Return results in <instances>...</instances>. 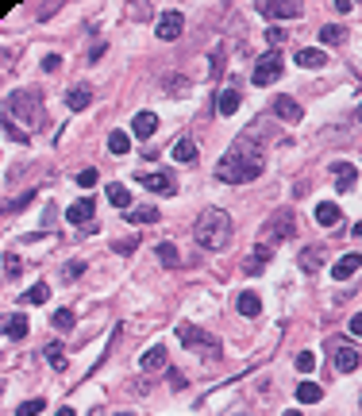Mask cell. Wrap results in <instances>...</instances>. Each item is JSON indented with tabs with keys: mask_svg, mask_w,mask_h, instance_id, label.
<instances>
[{
	"mask_svg": "<svg viewBox=\"0 0 362 416\" xmlns=\"http://www.w3.org/2000/svg\"><path fill=\"white\" fill-rule=\"evenodd\" d=\"M343 39H347V28H343V23H324V28H320V43H324V47L343 43Z\"/></svg>",
	"mask_w": 362,
	"mask_h": 416,
	"instance_id": "obj_29",
	"label": "cell"
},
{
	"mask_svg": "<svg viewBox=\"0 0 362 416\" xmlns=\"http://www.w3.org/2000/svg\"><path fill=\"white\" fill-rule=\"evenodd\" d=\"M43 408H47V401H43V397H31V401H23V405H16V416H39Z\"/></svg>",
	"mask_w": 362,
	"mask_h": 416,
	"instance_id": "obj_35",
	"label": "cell"
},
{
	"mask_svg": "<svg viewBox=\"0 0 362 416\" xmlns=\"http://www.w3.org/2000/svg\"><path fill=\"white\" fill-rule=\"evenodd\" d=\"M231 235H235V223L224 208H205L193 223V243L205 247V251H224L231 243Z\"/></svg>",
	"mask_w": 362,
	"mask_h": 416,
	"instance_id": "obj_2",
	"label": "cell"
},
{
	"mask_svg": "<svg viewBox=\"0 0 362 416\" xmlns=\"http://www.w3.org/2000/svg\"><path fill=\"white\" fill-rule=\"evenodd\" d=\"M20 274H23V262H20V254H4V278H8V281H16V278H20Z\"/></svg>",
	"mask_w": 362,
	"mask_h": 416,
	"instance_id": "obj_34",
	"label": "cell"
},
{
	"mask_svg": "<svg viewBox=\"0 0 362 416\" xmlns=\"http://www.w3.org/2000/svg\"><path fill=\"white\" fill-rule=\"evenodd\" d=\"M177 339H181L185 347H205L208 358L220 355V339L208 336V331H201V328H193V324H177Z\"/></svg>",
	"mask_w": 362,
	"mask_h": 416,
	"instance_id": "obj_7",
	"label": "cell"
},
{
	"mask_svg": "<svg viewBox=\"0 0 362 416\" xmlns=\"http://www.w3.org/2000/svg\"><path fill=\"white\" fill-rule=\"evenodd\" d=\"M89 105H93V89H89V85H73L66 93V108H69V112H85Z\"/></svg>",
	"mask_w": 362,
	"mask_h": 416,
	"instance_id": "obj_17",
	"label": "cell"
},
{
	"mask_svg": "<svg viewBox=\"0 0 362 416\" xmlns=\"http://www.w3.org/2000/svg\"><path fill=\"white\" fill-rule=\"evenodd\" d=\"M155 254H158V262H162V266H181V254H177V247H174V243H166V239L155 247Z\"/></svg>",
	"mask_w": 362,
	"mask_h": 416,
	"instance_id": "obj_28",
	"label": "cell"
},
{
	"mask_svg": "<svg viewBox=\"0 0 362 416\" xmlns=\"http://www.w3.org/2000/svg\"><path fill=\"white\" fill-rule=\"evenodd\" d=\"M359 266H362V254H343L339 262H332V278L335 281H347V278L359 274Z\"/></svg>",
	"mask_w": 362,
	"mask_h": 416,
	"instance_id": "obj_15",
	"label": "cell"
},
{
	"mask_svg": "<svg viewBox=\"0 0 362 416\" xmlns=\"http://www.w3.org/2000/svg\"><path fill=\"white\" fill-rule=\"evenodd\" d=\"M332 174H335V193H351L354 185H359V170L351 162H335Z\"/></svg>",
	"mask_w": 362,
	"mask_h": 416,
	"instance_id": "obj_14",
	"label": "cell"
},
{
	"mask_svg": "<svg viewBox=\"0 0 362 416\" xmlns=\"http://www.w3.org/2000/svg\"><path fill=\"white\" fill-rule=\"evenodd\" d=\"M108 151H112V155H120V158H124V155H128V151H131V139L124 135V131H112V135H108Z\"/></svg>",
	"mask_w": 362,
	"mask_h": 416,
	"instance_id": "obj_32",
	"label": "cell"
},
{
	"mask_svg": "<svg viewBox=\"0 0 362 416\" xmlns=\"http://www.w3.org/2000/svg\"><path fill=\"white\" fill-rule=\"evenodd\" d=\"M143 370H170L166 366V347H150L143 355Z\"/></svg>",
	"mask_w": 362,
	"mask_h": 416,
	"instance_id": "obj_30",
	"label": "cell"
},
{
	"mask_svg": "<svg viewBox=\"0 0 362 416\" xmlns=\"http://www.w3.org/2000/svg\"><path fill=\"white\" fill-rule=\"evenodd\" d=\"M147 12H150L147 4H139V8H131V20H147Z\"/></svg>",
	"mask_w": 362,
	"mask_h": 416,
	"instance_id": "obj_48",
	"label": "cell"
},
{
	"mask_svg": "<svg viewBox=\"0 0 362 416\" xmlns=\"http://www.w3.org/2000/svg\"><path fill=\"white\" fill-rule=\"evenodd\" d=\"M270 112H274L278 120H285V124H301V105H297L293 97H274V105H270Z\"/></svg>",
	"mask_w": 362,
	"mask_h": 416,
	"instance_id": "obj_13",
	"label": "cell"
},
{
	"mask_svg": "<svg viewBox=\"0 0 362 416\" xmlns=\"http://www.w3.org/2000/svg\"><path fill=\"white\" fill-rule=\"evenodd\" d=\"M297 262H301L304 274H316V270H320V262H324V251H320V247H304V251L297 254Z\"/></svg>",
	"mask_w": 362,
	"mask_h": 416,
	"instance_id": "obj_24",
	"label": "cell"
},
{
	"mask_svg": "<svg viewBox=\"0 0 362 416\" xmlns=\"http://www.w3.org/2000/svg\"><path fill=\"white\" fill-rule=\"evenodd\" d=\"M43 355H47V362L54 370H66L69 366V358H66V347H62L58 339H54V343H47V347H43Z\"/></svg>",
	"mask_w": 362,
	"mask_h": 416,
	"instance_id": "obj_25",
	"label": "cell"
},
{
	"mask_svg": "<svg viewBox=\"0 0 362 416\" xmlns=\"http://www.w3.org/2000/svg\"><path fill=\"white\" fill-rule=\"evenodd\" d=\"M100 182V174H97V170H93V166H85V170H78V185H81V189H93V185H97Z\"/></svg>",
	"mask_w": 362,
	"mask_h": 416,
	"instance_id": "obj_38",
	"label": "cell"
},
{
	"mask_svg": "<svg viewBox=\"0 0 362 416\" xmlns=\"http://www.w3.org/2000/svg\"><path fill=\"white\" fill-rule=\"evenodd\" d=\"M85 274V262H66L62 266V281H73V278H81Z\"/></svg>",
	"mask_w": 362,
	"mask_h": 416,
	"instance_id": "obj_40",
	"label": "cell"
},
{
	"mask_svg": "<svg viewBox=\"0 0 362 416\" xmlns=\"http://www.w3.org/2000/svg\"><path fill=\"white\" fill-rule=\"evenodd\" d=\"M50 324H54L58 331H69V328H73V312H69V309H58L54 316H50Z\"/></svg>",
	"mask_w": 362,
	"mask_h": 416,
	"instance_id": "obj_37",
	"label": "cell"
},
{
	"mask_svg": "<svg viewBox=\"0 0 362 416\" xmlns=\"http://www.w3.org/2000/svg\"><path fill=\"white\" fill-rule=\"evenodd\" d=\"M359 413H362V401H359Z\"/></svg>",
	"mask_w": 362,
	"mask_h": 416,
	"instance_id": "obj_53",
	"label": "cell"
},
{
	"mask_svg": "<svg viewBox=\"0 0 362 416\" xmlns=\"http://www.w3.org/2000/svg\"><path fill=\"white\" fill-rule=\"evenodd\" d=\"M23 336H27V316H23V312L4 316V339H8V343H20Z\"/></svg>",
	"mask_w": 362,
	"mask_h": 416,
	"instance_id": "obj_16",
	"label": "cell"
},
{
	"mask_svg": "<svg viewBox=\"0 0 362 416\" xmlns=\"http://www.w3.org/2000/svg\"><path fill=\"white\" fill-rule=\"evenodd\" d=\"M339 220H343L339 204H332V201H320V204H316V223H320V228H335Z\"/></svg>",
	"mask_w": 362,
	"mask_h": 416,
	"instance_id": "obj_21",
	"label": "cell"
},
{
	"mask_svg": "<svg viewBox=\"0 0 362 416\" xmlns=\"http://www.w3.org/2000/svg\"><path fill=\"white\" fill-rule=\"evenodd\" d=\"M196 158V143L193 139H177L174 143V162H193Z\"/></svg>",
	"mask_w": 362,
	"mask_h": 416,
	"instance_id": "obj_31",
	"label": "cell"
},
{
	"mask_svg": "<svg viewBox=\"0 0 362 416\" xmlns=\"http://www.w3.org/2000/svg\"><path fill=\"white\" fill-rule=\"evenodd\" d=\"M270 254H274L270 247H258L255 254H247V259H243V274H262L266 262H270Z\"/></svg>",
	"mask_w": 362,
	"mask_h": 416,
	"instance_id": "obj_22",
	"label": "cell"
},
{
	"mask_svg": "<svg viewBox=\"0 0 362 416\" xmlns=\"http://www.w3.org/2000/svg\"><path fill=\"white\" fill-rule=\"evenodd\" d=\"M285 416H304V413H297V408H289V413H285Z\"/></svg>",
	"mask_w": 362,
	"mask_h": 416,
	"instance_id": "obj_52",
	"label": "cell"
},
{
	"mask_svg": "<svg viewBox=\"0 0 362 416\" xmlns=\"http://www.w3.org/2000/svg\"><path fill=\"white\" fill-rule=\"evenodd\" d=\"M181 31H185V16L177 8H170V12H162L158 16V23H155V35L162 43H174V39H181Z\"/></svg>",
	"mask_w": 362,
	"mask_h": 416,
	"instance_id": "obj_8",
	"label": "cell"
},
{
	"mask_svg": "<svg viewBox=\"0 0 362 416\" xmlns=\"http://www.w3.org/2000/svg\"><path fill=\"white\" fill-rule=\"evenodd\" d=\"M239 100H243V93H239V85H235V81H227L224 89H220V93H216V112H220V116H235V112H239Z\"/></svg>",
	"mask_w": 362,
	"mask_h": 416,
	"instance_id": "obj_10",
	"label": "cell"
},
{
	"mask_svg": "<svg viewBox=\"0 0 362 416\" xmlns=\"http://www.w3.org/2000/svg\"><path fill=\"white\" fill-rule=\"evenodd\" d=\"M266 43H274V47H278V43H285V31L282 28H270V31H266Z\"/></svg>",
	"mask_w": 362,
	"mask_h": 416,
	"instance_id": "obj_44",
	"label": "cell"
},
{
	"mask_svg": "<svg viewBox=\"0 0 362 416\" xmlns=\"http://www.w3.org/2000/svg\"><path fill=\"white\" fill-rule=\"evenodd\" d=\"M139 185L150 189V193H158V197H174L177 193V182L170 174H139Z\"/></svg>",
	"mask_w": 362,
	"mask_h": 416,
	"instance_id": "obj_11",
	"label": "cell"
},
{
	"mask_svg": "<svg viewBox=\"0 0 362 416\" xmlns=\"http://www.w3.org/2000/svg\"><path fill=\"white\" fill-rule=\"evenodd\" d=\"M347 328H351V336H362V312H359V316H351V324H347Z\"/></svg>",
	"mask_w": 362,
	"mask_h": 416,
	"instance_id": "obj_46",
	"label": "cell"
},
{
	"mask_svg": "<svg viewBox=\"0 0 362 416\" xmlns=\"http://www.w3.org/2000/svg\"><path fill=\"white\" fill-rule=\"evenodd\" d=\"M282 69H285V58H282V50L278 47H270L266 54H258V62H255V85H274L278 78H282Z\"/></svg>",
	"mask_w": 362,
	"mask_h": 416,
	"instance_id": "obj_5",
	"label": "cell"
},
{
	"mask_svg": "<svg viewBox=\"0 0 362 416\" xmlns=\"http://www.w3.org/2000/svg\"><path fill=\"white\" fill-rule=\"evenodd\" d=\"M320 397H324V386H316V382H301V386H297V401H301V405H316Z\"/></svg>",
	"mask_w": 362,
	"mask_h": 416,
	"instance_id": "obj_27",
	"label": "cell"
},
{
	"mask_svg": "<svg viewBox=\"0 0 362 416\" xmlns=\"http://www.w3.org/2000/svg\"><path fill=\"white\" fill-rule=\"evenodd\" d=\"M328 351H332V362H335L339 374H354V370L362 366V355H359V347H354L351 339H332Z\"/></svg>",
	"mask_w": 362,
	"mask_h": 416,
	"instance_id": "obj_6",
	"label": "cell"
},
{
	"mask_svg": "<svg viewBox=\"0 0 362 416\" xmlns=\"http://www.w3.org/2000/svg\"><path fill=\"white\" fill-rule=\"evenodd\" d=\"M100 54H104V43H93V50H89V62H100Z\"/></svg>",
	"mask_w": 362,
	"mask_h": 416,
	"instance_id": "obj_47",
	"label": "cell"
},
{
	"mask_svg": "<svg viewBox=\"0 0 362 416\" xmlns=\"http://www.w3.org/2000/svg\"><path fill=\"white\" fill-rule=\"evenodd\" d=\"M354 120H362V105H359V108H354Z\"/></svg>",
	"mask_w": 362,
	"mask_h": 416,
	"instance_id": "obj_51",
	"label": "cell"
},
{
	"mask_svg": "<svg viewBox=\"0 0 362 416\" xmlns=\"http://www.w3.org/2000/svg\"><path fill=\"white\" fill-rule=\"evenodd\" d=\"M27 201H35V193H23V197H16V201H8L4 212H20V208H27Z\"/></svg>",
	"mask_w": 362,
	"mask_h": 416,
	"instance_id": "obj_41",
	"label": "cell"
},
{
	"mask_svg": "<svg viewBox=\"0 0 362 416\" xmlns=\"http://www.w3.org/2000/svg\"><path fill=\"white\" fill-rule=\"evenodd\" d=\"M128 223H158L162 220V212H158V204H135V208H128Z\"/></svg>",
	"mask_w": 362,
	"mask_h": 416,
	"instance_id": "obj_20",
	"label": "cell"
},
{
	"mask_svg": "<svg viewBox=\"0 0 362 416\" xmlns=\"http://www.w3.org/2000/svg\"><path fill=\"white\" fill-rule=\"evenodd\" d=\"M58 66H62V58H58V54H47V58H43V69H47V74H54Z\"/></svg>",
	"mask_w": 362,
	"mask_h": 416,
	"instance_id": "obj_45",
	"label": "cell"
},
{
	"mask_svg": "<svg viewBox=\"0 0 362 416\" xmlns=\"http://www.w3.org/2000/svg\"><path fill=\"white\" fill-rule=\"evenodd\" d=\"M262 166H266L262 146L255 143L251 131H243V135L227 146V155L216 162V177L227 182V185H247V182H255V177L262 174Z\"/></svg>",
	"mask_w": 362,
	"mask_h": 416,
	"instance_id": "obj_1",
	"label": "cell"
},
{
	"mask_svg": "<svg viewBox=\"0 0 362 416\" xmlns=\"http://www.w3.org/2000/svg\"><path fill=\"white\" fill-rule=\"evenodd\" d=\"M4 139H12V143H27V131L12 124V116H4Z\"/></svg>",
	"mask_w": 362,
	"mask_h": 416,
	"instance_id": "obj_36",
	"label": "cell"
},
{
	"mask_svg": "<svg viewBox=\"0 0 362 416\" xmlns=\"http://www.w3.org/2000/svg\"><path fill=\"white\" fill-rule=\"evenodd\" d=\"M293 62H297V66H304V69H320L324 62H328V54H324L320 47H301L293 54Z\"/></svg>",
	"mask_w": 362,
	"mask_h": 416,
	"instance_id": "obj_18",
	"label": "cell"
},
{
	"mask_svg": "<svg viewBox=\"0 0 362 416\" xmlns=\"http://www.w3.org/2000/svg\"><path fill=\"white\" fill-rule=\"evenodd\" d=\"M166 377H170V386H174V389H185V374H181V370L170 366V370H166Z\"/></svg>",
	"mask_w": 362,
	"mask_h": 416,
	"instance_id": "obj_42",
	"label": "cell"
},
{
	"mask_svg": "<svg viewBox=\"0 0 362 416\" xmlns=\"http://www.w3.org/2000/svg\"><path fill=\"white\" fill-rule=\"evenodd\" d=\"M235 309H239V316H258L262 312V300H258V293H239Z\"/></svg>",
	"mask_w": 362,
	"mask_h": 416,
	"instance_id": "obj_26",
	"label": "cell"
},
{
	"mask_svg": "<svg viewBox=\"0 0 362 416\" xmlns=\"http://www.w3.org/2000/svg\"><path fill=\"white\" fill-rule=\"evenodd\" d=\"M293 228H297L293 208H278V212L262 223V247H270V251H274L282 239H289V235H293Z\"/></svg>",
	"mask_w": 362,
	"mask_h": 416,
	"instance_id": "obj_4",
	"label": "cell"
},
{
	"mask_svg": "<svg viewBox=\"0 0 362 416\" xmlns=\"http://www.w3.org/2000/svg\"><path fill=\"white\" fill-rule=\"evenodd\" d=\"M43 93L39 89H16V93H8L4 97V116H16V120H23L27 127H35L43 120Z\"/></svg>",
	"mask_w": 362,
	"mask_h": 416,
	"instance_id": "obj_3",
	"label": "cell"
},
{
	"mask_svg": "<svg viewBox=\"0 0 362 416\" xmlns=\"http://www.w3.org/2000/svg\"><path fill=\"white\" fill-rule=\"evenodd\" d=\"M135 247H139V235H135V239H120V243H116V251H120V254H131Z\"/></svg>",
	"mask_w": 362,
	"mask_h": 416,
	"instance_id": "obj_43",
	"label": "cell"
},
{
	"mask_svg": "<svg viewBox=\"0 0 362 416\" xmlns=\"http://www.w3.org/2000/svg\"><path fill=\"white\" fill-rule=\"evenodd\" d=\"M54 416H78V413H73V408H69V405H62V408H58V413H54Z\"/></svg>",
	"mask_w": 362,
	"mask_h": 416,
	"instance_id": "obj_49",
	"label": "cell"
},
{
	"mask_svg": "<svg viewBox=\"0 0 362 416\" xmlns=\"http://www.w3.org/2000/svg\"><path fill=\"white\" fill-rule=\"evenodd\" d=\"M93 216H97V201H93V197H81V201H73L66 208L69 223H93Z\"/></svg>",
	"mask_w": 362,
	"mask_h": 416,
	"instance_id": "obj_12",
	"label": "cell"
},
{
	"mask_svg": "<svg viewBox=\"0 0 362 416\" xmlns=\"http://www.w3.org/2000/svg\"><path fill=\"white\" fill-rule=\"evenodd\" d=\"M354 235H359V239H362V220H359V223H354Z\"/></svg>",
	"mask_w": 362,
	"mask_h": 416,
	"instance_id": "obj_50",
	"label": "cell"
},
{
	"mask_svg": "<svg viewBox=\"0 0 362 416\" xmlns=\"http://www.w3.org/2000/svg\"><path fill=\"white\" fill-rule=\"evenodd\" d=\"M131 127H135V139H150L158 131V116H155V112H139Z\"/></svg>",
	"mask_w": 362,
	"mask_h": 416,
	"instance_id": "obj_23",
	"label": "cell"
},
{
	"mask_svg": "<svg viewBox=\"0 0 362 416\" xmlns=\"http://www.w3.org/2000/svg\"><path fill=\"white\" fill-rule=\"evenodd\" d=\"M258 16H270V20H293L301 16V4H289V0H258Z\"/></svg>",
	"mask_w": 362,
	"mask_h": 416,
	"instance_id": "obj_9",
	"label": "cell"
},
{
	"mask_svg": "<svg viewBox=\"0 0 362 416\" xmlns=\"http://www.w3.org/2000/svg\"><path fill=\"white\" fill-rule=\"evenodd\" d=\"M104 197H108V204H112V208H120V212H128V208H131V193H128V185H120V182L104 185Z\"/></svg>",
	"mask_w": 362,
	"mask_h": 416,
	"instance_id": "obj_19",
	"label": "cell"
},
{
	"mask_svg": "<svg viewBox=\"0 0 362 416\" xmlns=\"http://www.w3.org/2000/svg\"><path fill=\"white\" fill-rule=\"evenodd\" d=\"M47 297H50V285H47V281H39V285H31V289L23 293V305H43Z\"/></svg>",
	"mask_w": 362,
	"mask_h": 416,
	"instance_id": "obj_33",
	"label": "cell"
},
{
	"mask_svg": "<svg viewBox=\"0 0 362 416\" xmlns=\"http://www.w3.org/2000/svg\"><path fill=\"white\" fill-rule=\"evenodd\" d=\"M297 370H301V374H313V370H316V355H313V351H301V355H297Z\"/></svg>",
	"mask_w": 362,
	"mask_h": 416,
	"instance_id": "obj_39",
	"label": "cell"
}]
</instances>
